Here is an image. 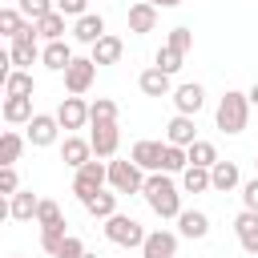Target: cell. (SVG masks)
<instances>
[{"mask_svg":"<svg viewBox=\"0 0 258 258\" xmlns=\"http://www.w3.org/2000/svg\"><path fill=\"white\" fill-rule=\"evenodd\" d=\"M141 194H145V202H149V210H153L157 218H177V214H181V194H177V185L169 181L165 169L149 173Z\"/></svg>","mask_w":258,"mask_h":258,"instance_id":"6da1fadb","label":"cell"},{"mask_svg":"<svg viewBox=\"0 0 258 258\" xmlns=\"http://www.w3.org/2000/svg\"><path fill=\"white\" fill-rule=\"evenodd\" d=\"M214 121H218V129H222V133H242V129H246V121H250V97L230 89V93L218 101Z\"/></svg>","mask_w":258,"mask_h":258,"instance_id":"7a4b0ae2","label":"cell"},{"mask_svg":"<svg viewBox=\"0 0 258 258\" xmlns=\"http://www.w3.org/2000/svg\"><path fill=\"white\" fill-rule=\"evenodd\" d=\"M105 238H109L113 246L133 250V246H141V242H145V230H141V222H137V218H129V214H113V218H105Z\"/></svg>","mask_w":258,"mask_h":258,"instance_id":"3957f363","label":"cell"},{"mask_svg":"<svg viewBox=\"0 0 258 258\" xmlns=\"http://www.w3.org/2000/svg\"><path fill=\"white\" fill-rule=\"evenodd\" d=\"M145 169L133 161V157H125V161H109V185L117 189V194H141L145 189V177H141Z\"/></svg>","mask_w":258,"mask_h":258,"instance_id":"277c9868","label":"cell"},{"mask_svg":"<svg viewBox=\"0 0 258 258\" xmlns=\"http://www.w3.org/2000/svg\"><path fill=\"white\" fill-rule=\"evenodd\" d=\"M105 181H109V165H101V161H85V165L77 169V177H73V194H77L81 206H85Z\"/></svg>","mask_w":258,"mask_h":258,"instance_id":"5b68a950","label":"cell"},{"mask_svg":"<svg viewBox=\"0 0 258 258\" xmlns=\"http://www.w3.org/2000/svg\"><path fill=\"white\" fill-rule=\"evenodd\" d=\"M93 77H97V60L93 56H73V64L64 69V89L81 97V93H89Z\"/></svg>","mask_w":258,"mask_h":258,"instance_id":"8992f818","label":"cell"},{"mask_svg":"<svg viewBox=\"0 0 258 258\" xmlns=\"http://www.w3.org/2000/svg\"><path fill=\"white\" fill-rule=\"evenodd\" d=\"M141 258H177V234H169V230H153V234H145V242H141Z\"/></svg>","mask_w":258,"mask_h":258,"instance_id":"52a82bcc","label":"cell"},{"mask_svg":"<svg viewBox=\"0 0 258 258\" xmlns=\"http://www.w3.org/2000/svg\"><path fill=\"white\" fill-rule=\"evenodd\" d=\"M56 121H60V129H85V121H89V105L73 93V97H64V101L56 105Z\"/></svg>","mask_w":258,"mask_h":258,"instance_id":"ba28073f","label":"cell"},{"mask_svg":"<svg viewBox=\"0 0 258 258\" xmlns=\"http://www.w3.org/2000/svg\"><path fill=\"white\" fill-rule=\"evenodd\" d=\"M56 129H60L56 113H36V117L28 121V141H32L36 149H44V145H52V141H56Z\"/></svg>","mask_w":258,"mask_h":258,"instance_id":"9c48e42d","label":"cell"},{"mask_svg":"<svg viewBox=\"0 0 258 258\" xmlns=\"http://www.w3.org/2000/svg\"><path fill=\"white\" fill-rule=\"evenodd\" d=\"M89 141H93V153H97V157H113V153H117V145H121L117 121H101V125H93Z\"/></svg>","mask_w":258,"mask_h":258,"instance_id":"30bf717a","label":"cell"},{"mask_svg":"<svg viewBox=\"0 0 258 258\" xmlns=\"http://www.w3.org/2000/svg\"><path fill=\"white\" fill-rule=\"evenodd\" d=\"M234 234H238L246 254H258V210H242L234 218Z\"/></svg>","mask_w":258,"mask_h":258,"instance_id":"8fae6325","label":"cell"},{"mask_svg":"<svg viewBox=\"0 0 258 258\" xmlns=\"http://www.w3.org/2000/svg\"><path fill=\"white\" fill-rule=\"evenodd\" d=\"M157 28V4H149V0H137V4H129V32H153Z\"/></svg>","mask_w":258,"mask_h":258,"instance_id":"7c38bea8","label":"cell"},{"mask_svg":"<svg viewBox=\"0 0 258 258\" xmlns=\"http://www.w3.org/2000/svg\"><path fill=\"white\" fill-rule=\"evenodd\" d=\"M238 181H242V173H238V165H234V161H222V157H218V161L210 165V189L230 194Z\"/></svg>","mask_w":258,"mask_h":258,"instance_id":"4fadbf2b","label":"cell"},{"mask_svg":"<svg viewBox=\"0 0 258 258\" xmlns=\"http://www.w3.org/2000/svg\"><path fill=\"white\" fill-rule=\"evenodd\" d=\"M36 210H40V198H36L32 189H16V194L8 198V218H16V222H32Z\"/></svg>","mask_w":258,"mask_h":258,"instance_id":"5bb4252c","label":"cell"},{"mask_svg":"<svg viewBox=\"0 0 258 258\" xmlns=\"http://www.w3.org/2000/svg\"><path fill=\"white\" fill-rule=\"evenodd\" d=\"M173 105H177V113H189V117H194V113L206 105V89L194 85V81H189V85H177V89H173Z\"/></svg>","mask_w":258,"mask_h":258,"instance_id":"9a60e30c","label":"cell"},{"mask_svg":"<svg viewBox=\"0 0 258 258\" xmlns=\"http://www.w3.org/2000/svg\"><path fill=\"white\" fill-rule=\"evenodd\" d=\"M60 161L73 165V169H81L85 161H93V141H85V137H64V145H60Z\"/></svg>","mask_w":258,"mask_h":258,"instance_id":"2e32d148","label":"cell"},{"mask_svg":"<svg viewBox=\"0 0 258 258\" xmlns=\"http://www.w3.org/2000/svg\"><path fill=\"white\" fill-rule=\"evenodd\" d=\"M73 36H77L81 44H97V40L105 36V20H101L97 12H85V16H77V24H73Z\"/></svg>","mask_w":258,"mask_h":258,"instance_id":"e0dca14e","label":"cell"},{"mask_svg":"<svg viewBox=\"0 0 258 258\" xmlns=\"http://www.w3.org/2000/svg\"><path fill=\"white\" fill-rule=\"evenodd\" d=\"M137 85H141V93H145V97H169V93H173L169 73H161L157 64H153V69H145V73L137 77Z\"/></svg>","mask_w":258,"mask_h":258,"instance_id":"ac0fdd59","label":"cell"},{"mask_svg":"<svg viewBox=\"0 0 258 258\" xmlns=\"http://www.w3.org/2000/svg\"><path fill=\"white\" fill-rule=\"evenodd\" d=\"M165 141H169V145H185V149H189V145L198 141V137H194V117H189V113H177V117L165 125Z\"/></svg>","mask_w":258,"mask_h":258,"instance_id":"d6986e66","label":"cell"},{"mask_svg":"<svg viewBox=\"0 0 258 258\" xmlns=\"http://www.w3.org/2000/svg\"><path fill=\"white\" fill-rule=\"evenodd\" d=\"M161 153H165V145H161V141H137L129 157H133V161H137L141 169L157 173V169H161Z\"/></svg>","mask_w":258,"mask_h":258,"instance_id":"ffe728a7","label":"cell"},{"mask_svg":"<svg viewBox=\"0 0 258 258\" xmlns=\"http://www.w3.org/2000/svg\"><path fill=\"white\" fill-rule=\"evenodd\" d=\"M121 52H125V44H121V36H113V32H105V36H101V40L93 44V52H89V56H93L97 64H117V60H121Z\"/></svg>","mask_w":258,"mask_h":258,"instance_id":"44dd1931","label":"cell"},{"mask_svg":"<svg viewBox=\"0 0 258 258\" xmlns=\"http://www.w3.org/2000/svg\"><path fill=\"white\" fill-rule=\"evenodd\" d=\"M40 60H44V69L64 73V69L73 64V48H69L64 40H48V44H44V52H40Z\"/></svg>","mask_w":258,"mask_h":258,"instance_id":"7402d4cb","label":"cell"},{"mask_svg":"<svg viewBox=\"0 0 258 258\" xmlns=\"http://www.w3.org/2000/svg\"><path fill=\"white\" fill-rule=\"evenodd\" d=\"M177 230H181V238H206L210 234V218L202 210H181L177 214Z\"/></svg>","mask_w":258,"mask_h":258,"instance_id":"603a6c76","label":"cell"},{"mask_svg":"<svg viewBox=\"0 0 258 258\" xmlns=\"http://www.w3.org/2000/svg\"><path fill=\"white\" fill-rule=\"evenodd\" d=\"M32 117H36L32 113V97H4V121L8 125H24Z\"/></svg>","mask_w":258,"mask_h":258,"instance_id":"cb8c5ba5","label":"cell"},{"mask_svg":"<svg viewBox=\"0 0 258 258\" xmlns=\"http://www.w3.org/2000/svg\"><path fill=\"white\" fill-rule=\"evenodd\" d=\"M117 198H121L117 189H113V194H105V189H97V194H93V198L85 202V210H89L93 218H113V214H117Z\"/></svg>","mask_w":258,"mask_h":258,"instance_id":"d4e9b609","label":"cell"},{"mask_svg":"<svg viewBox=\"0 0 258 258\" xmlns=\"http://www.w3.org/2000/svg\"><path fill=\"white\" fill-rule=\"evenodd\" d=\"M4 97H32V73L12 69V73L4 77Z\"/></svg>","mask_w":258,"mask_h":258,"instance_id":"484cf974","label":"cell"},{"mask_svg":"<svg viewBox=\"0 0 258 258\" xmlns=\"http://www.w3.org/2000/svg\"><path fill=\"white\" fill-rule=\"evenodd\" d=\"M36 32H40L44 40H64V12L52 8L44 20H36Z\"/></svg>","mask_w":258,"mask_h":258,"instance_id":"4316f807","label":"cell"},{"mask_svg":"<svg viewBox=\"0 0 258 258\" xmlns=\"http://www.w3.org/2000/svg\"><path fill=\"white\" fill-rule=\"evenodd\" d=\"M181 189H185V194H202V189H210V169H202V165H185V169H181Z\"/></svg>","mask_w":258,"mask_h":258,"instance_id":"83f0119b","label":"cell"},{"mask_svg":"<svg viewBox=\"0 0 258 258\" xmlns=\"http://www.w3.org/2000/svg\"><path fill=\"white\" fill-rule=\"evenodd\" d=\"M189 165V153H185V145H169L165 141V153H161V169L165 173H181Z\"/></svg>","mask_w":258,"mask_h":258,"instance_id":"f1b7e54d","label":"cell"},{"mask_svg":"<svg viewBox=\"0 0 258 258\" xmlns=\"http://www.w3.org/2000/svg\"><path fill=\"white\" fill-rule=\"evenodd\" d=\"M20 149H24V137H20L16 129H8V133L0 137V165H12V161L20 157Z\"/></svg>","mask_w":258,"mask_h":258,"instance_id":"f546056e","label":"cell"},{"mask_svg":"<svg viewBox=\"0 0 258 258\" xmlns=\"http://www.w3.org/2000/svg\"><path fill=\"white\" fill-rule=\"evenodd\" d=\"M185 153H189V165H202V169H210V165L218 161V149H214L210 141H194Z\"/></svg>","mask_w":258,"mask_h":258,"instance_id":"4dcf8cb0","label":"cell"},{"mask_svg":"<svg viewBox=\"0 0 258 258\" xmlns=\"http://www.w3.org/2000/svg\"><path fill=\"white\" fill-rule=\"evenodd\" d=\"M36 222H40V230H44V226H69V222H64V214H60V206H56L52 198H40Z\"/></svg>","mask_w":258,"mask_h":258,"instance_id":"1f68e13d","label":"cell"},{"mask_svg":"<svg viewBox=\"0 0 258 258\" xmlns=\"http://www.w3.org/2000/svg\"><path fill=\"white\" fill-rule=\"evenodd\" d=\"M101 121H117V105L109 97H97L89 105V125H101Z\"/></svg>","mask_w":258,"mask_h":258,"instance_id":"d6a6232c","label":"cell"},{"mask_svg":"<svg viewBox=\"0 0 258 258\" xmlns=\"http://www.w3.org/2000/svg\"><path fill=\"white\" fill-rule=\"evenodd\" d=\"M20 28H24V12L4 8V12H0V32H4L8 40H16V36H20Z\"/></svg>","mask_w":258,"mask_h":258,"instance_id":"836d02e7","label":"cell"},{"mask_svg":"<svg viewBox=\"0 0 258 258\" xmlns=\"http://www.w3.org/2000/svg\"><path fill=\"white\" fill-rule=\"evenodd\" d=\"M69 238V230L64 226H44L40 230V246H44V254H52L56 258V250H60V242Z\"/></svg>","mask_w":258,"mask_h":258,"instance_id":"e575fe53","label":"cell"},{"mask_svg":"<svg viewBox=\"0 0 258 258\" xmlns=\"http://www.w3.org/2000/svg\"><path fill=\"white\" fill-rule=\"evenodd\" d=\"M181 56H185V52H177V48H169V44H161V48H157V69L173 77V73L181 69Z\"/></svg>","mask_w":258,"mask_h":258,"instance_id":"d590c367","label":"cell"},{"mask_svg":"<svg viewBox=\"0 0 258 258\" xmlns=\"http://www.w3.org/2000/svg\"><path fill=\"white\" fill-rule=\"evenodd\" d=\"M165 44H169V48H177V52H189V44H194V32H189L185 24H177V28H169Z\"/></svg>","mask_w":258,"mask_h":258,"instance_id":"8d00e7d4","label":"cell"},{"mask_svg":"<svg viewBox=\"0 0 258 258\" xmlns=\"http://www.w3.org/2000/svg\"><path fill=\"white\" fill-rule=\"evenodd\" d=\"M20 12L36 24V20H44V16L52 12V0H20Z\"/></svg>","mask_w":258,"mask_h":258,"instance_id":"74e56055","label":"cell"},{"mask_svg":"<svg viewBox=\"0 0 258 258\" xmlns=\"http://www.w3.org/2000/svg\"><path fill=\"white\" fill-rule=\"evenodd\" d=\"M16 189H20V177H16V169H12V165H0V194H8V198H12Z\"/></svg>","mask_w":258,"mask_h":258,"instance_id":"f35d334b","label":"cell"},{"mask_svg":"<svg viewBox=\"0 0 258 258\" xmlns=\"http://www.w3.org/2000/svg\"><path fill=\"white\" fill-rule=\"evenodd\" d=\"M81 254H85V242L73 238V234H69V238L60 242V250H56V258H81Z\"/></svg>","mask_w":258,"mask_h":258,"instance_id":"ab89813d","label":"cell"},{"mask_svg":"<svg viewBox=\"0 0 258 258\" xmlns=\"http://www.w3.org/2000/svg\"><path fill=\"white\" fill-rule=\"evenodd\" d=\"M56 8H60L64 16H85V8H89V0H56Z\"/></svg>","mask_w":258,"mask_h":258,"instance_id":"60d3db41","label":"cell"},{"mask_svg":"<svg viewBox=\"0 0 258 258\" xmlns=\"http://www.w3.org/2000/svg\"><path fill=\"white\" fill-rule=\"evenodd\" d=\"M242 202H246V210H258V177H250L242 185Z\"/></svg>","mask_w":258,"mask_h":258,"instance_id":"b9f144b4","label":"cell"},{"mask_svg":"<svg viewBox=\"0 0 258 258\" xmlns=\"http://www.w3.org/2000/svg\"><path fill=\"white\" fill-rule=\"evenodd\" d=\"M149 4H157V8H177L181 0H149Z\"/></svg>","mask_w":258,"mask_h":258,"instance_id":"7bdbcfd3","label":"cell"},{"mask_svg":"<svg viewBox=\"0 0 258 258\" xmlns=\"http://www.w3.org/2000/svg\"><path fill=\"white\" fill-rule=\"evenodd\" d=\"M246 97H250V105H258V81H254V89H250Z\"/></svg>","mask_w":258,"mask_h":258,"instance_id":"ee69618b","label":"cell"},{"mask_svg":"<svg viewBox=\"0 0 258 258\" xmlns=\"http://www.w3.org/2000/svg\"><path fill=\"white\" fill-rule=\"evenodd\" d=\"M81 258H97V254H89V250H85V254H81Z\"/></svg>","mask_w":258,"mask_h":258,"instance_id":"f6af8a7d","label":"cell"},{"mask_svg":"<svg viewBox=\"0 0 258 258\" xmlns=\"http://www.w3.org/2000/svg\"><path fill=\"white\" fill-rule=\"evenodd\" d=\"M16 258H20V254H16Z\"/></svg>","mask_w":258,"mask_h":258,"instance_id":"bcb514c9","label":"cell"},{"mask_svg":"<svg viewBox=\"0 0 258 258\" xmlns=\"http://www.w3.org/2000/svg\"><path fill=\"white\" fill-rule=\"evenodd\" d=\"M125 258H129V254H125Z\"/></svg>","mask_w":258,"mask_h":258,"instance_id":"7dc6e473","label":"cell"},{"mask_svg":"<svg viewBox=\"0 0 258 258\" xmlns=\"http://www.w3.org/2000/svg\"><path fill=\"white\" fill-rule=\"evenodd\" d=\"M254 258H258V254H254Z\"/></svg>","mask_w":258,"mask_h":258,"instance_id":"c3c4849f","label":"cell"},{"mask_svg":"<svg viewBox=\"0 0 258 258\" xmlns=\"http://www.w3.org/2000/svg\"><path fill=\"white\" fill-rule=\"evenodd\" d=\"M254 165H258V161H254Z\"/></svg>","mask_w":258,"mask_h":258,"instance_id":"681fc988","label":"cell"}]
</instances>
